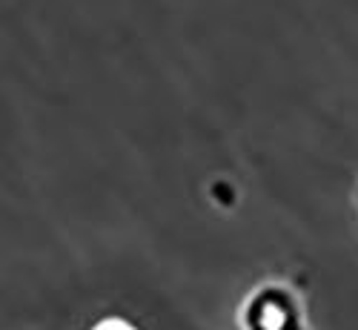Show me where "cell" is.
Segmentation results:
<instances>
[{"instance_id":"7a4b0ae2","label":"cell","mask_w":358,"mask_h":330,"mask_svg":"<svg viewBox=\"0 0 358 330\" xmlns=\"http://www.w3.org/2000/svg\"><path fill=\"white\" fill-rule=\"evenodd\" d=\"M92 330H138L135 324H129L127 319H121V316H109V319H103V322H98Z\"/></svg>"},{"instance_id":"6da1fadb","label":"cell","mask_w":358,"mask_h":330,"mask_svg":"<svg viewBox=\"0 0 358 330\" xmlns=\"http://www.w3.org/2000/svg\"><path fill=\"white\" fill-rule=\"evenodd\" d=\"M238 330H307L301 298L284 282H264L238 308Z\"/></svg>"}]
</instances>
